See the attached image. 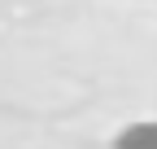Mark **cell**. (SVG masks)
I'll return each instance as SVG.
<instances>
[{
    "label": "cell",
    "instance_id": "obj_1",
    "mask_svg": "<svg viewBox=\"0 0 157 149\" xmlns=\"http://www.w3.org/2000/svg\"><path fill=\"white\" fill-rule=\"evenodd\" d=\"M113 149H157V119H131L127 127H118Z\"/></svg>",
    "mask_w": 157,
    "mask_h": 149
}]
</instances>
